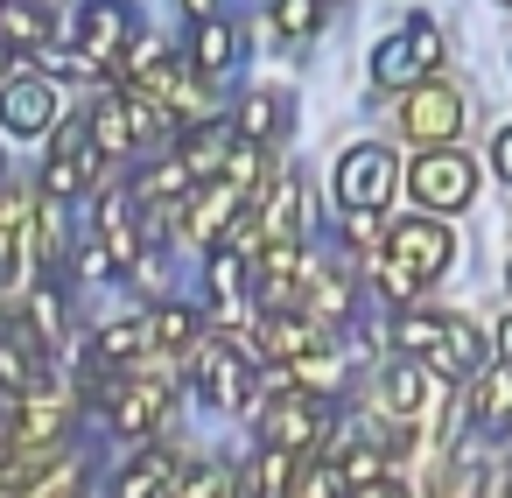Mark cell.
<instances>
[{"label":"cell","mask_w":512,"mask_h":498,"mask_svg":"<svg viewBox=\"0 0 512 498\" xmlns=\"http://www.w3.org/2000/svg\"><path fill=\"white\" fill-rule=\"evenodd\" d=\"M267 15H274V29H281L288 43H309V36L323 29V0H274Z\"/></svg>","instance_id":"obj_25"},{"label":"cell","mask_w":512,"mask_h":498,"mask_svg":"<svg viewBox=\"0 0 512 498\" xmlns=\"http://www.w3.org/2000/svg\"><path fill=\"white\" fill-rule=\"evenodd\" d=\"M99 176H106V148H99L92 120H64V127H57V148H50V162H43V190L64 204V197L92 190Z\"/></svg>","instance_id":"obj_4"},{"label":"cell","mask_w":512,"mask_h":498,"mask_svg":"<svg viewBox=\"0 0 512 498\" xmlns=\"http://www.w3.org/2000/svg\"><path fill=\"white\" fill-rule=\"evenodd\" d=\"M260 169H267V155H260V141H246V148H232V169H225V176H232L239 190H253Z\"/></svg>","instance_id":"obj_33"},{"label":"cell","mask_w":512,"mask_h":498,"mask_svg":"<svg viewBox=\"0 0 512 498\" xmlns=\"http://www.w3.org/2000/svg\"><path fill=\"white\" fill-rule=\"evenodd\" d=\"M281 113H288L281 99H267V92H253V99L239 106V127H246V141H267V134H281V127H288Z\"/></svg>","instance_id":"obj_29"},{"label":"cell","mask_w":512,"mask_h":498,"mask_svg":"<svg viewBox=\"0 0 512 498\" xmlns=\"http://www.w3.org/2000/svg\"><path fill=\"white\" fill-rule=\"evenodd\" d=\"M470 421L484 435H505L512 428V365H484L477 386H470Z\"/></svg>","instance_id":"obj_19"},{"label":"cell","mask_w":512,"mask_h":498,"mask_svg":"<svg viewBox=\"0 0 512 498\" xmlns=\"http://www.w3.org/2000/svg\"><path fill=\"white\" fill-rule=\"evenodd\" d=\"M442 323H449V316H435V309H400V316H393V344H400L407 358H428V351L442 344Z\"/></svg>","instance_id":"obj_23"},{"label":"cell","mask_w":512,"mask_h":498,"mask_svg":"<svg viewBox=\"0 0 512 498\" xmlns=\"http://www.w3.org/2000/svg\"><path fill=\"white\" fill-rule=\"evenodd\" d=\"M344 239L365 253V246H379V225H372V211H351V225H344Z\"/></svg>","instance_id":"obj_34"},{"label":"cell","mask_w":512,"mask_h":498,"mask_svg":"<svg viewBox=\"0 0 512 498\" xmlns=\"http://www.w3.org/2000/svg\"><path fill=\"white\" fill-rule=\"evenodd\" d=\"M498 351H505V365H512V316L498 323Z\"/></svg>","instance_id":"obj_37"},{"label":"cell","mask_w":512,"mask_h":498,"mask_svg":"<svg viewBox=\"0 0 512 498\" xmlns=\"http://www.w3.org/2000/svg\"><path fill=\"white\" fill-rule=\"evenodd\" d=\"M351 498H407V491H400V484H393V477H379V484H358V491H351Z\"/></svg>","instance_id":"obj_36"},{"label":"cell","mask_w":512,"mask_h":498,"mask_svg":"<svg viewBox=\"0 0 512 498\" xmlns=\"http://www.w3.org/2000/svg\"><path fill=\"white\" fill-rule=\"evenodd\" d=\"M407 190H414L421 211H463L477 197V169L456 148H421V162L407 169Z\"/></svg>","instance_id":"obj_5"},{"label":"cell","mask_w":512,"mask_h":498,"mask_svg":"<svg viewBox=\"0 0 512 498\" xmlns=\"http://www.w3.org/2000/svg\"><path fill=\"white\" fill-rule=\"evenodd\" d=\"M127 43H134V8H120V0H99V8H85L78 50H85L92 64H127Z\"/></svg>","instance_id":"obj_10"},{"label":"cell","mask_w":512,"mask_h":498,"mask_svg":"<svg viewBox=\"0 0 512 498\" xmlns=\"http://www.w3.org/2000/svg\"><path fill=\"white\" fill-rule=\"evenodd\" d=\"M0 43L22 57L50 50V0H0Z\"/></svg>","instance_id":"obj_20"},{"label":"cell","mask_w":512,"mask_h":498,"mask_svg":"<svg viewBox=\"0 0 512 498\" xmlns=\"http://www.w3.org/2000/svg\"><path fill=\"white\" fill-rule=\"evenodd\" d=\"M428 365H435L442 379H463V372H484V330H477L470 316H449V323H442V344L428 351Z\"/></svg>","instance_id":"obj_17"},{"label":"cell","mask_w":512,"mask_h":498,"mask_svg":"<svg viewBox=\"0 0 512 498\" xmlns=\"http://www.w3.org/2000/svg\"><path fill=\"white\" fill-rule=\"evenodd\" d=\"M92 134H99V148L106 155H134V148H148V141H162L169 134V106H155L148 92H134V85H120V92H99L92 99Z\"/></svg>","instance_id":"obj_1"},{"label":"cell","mask_w":512,"mask_h":498,"mask_svg":"<svg viewBox=\"0 0 512 498\" xmlns=\"http://www.w3.org/2000/svg\"><path fill=\"white\" fill-rule=\"evenodd\" d=\"M316 442H323V407H316V393L288 386V393L260 414V449H295V456H309Z\"/></svg>","instance_id":"obj_7"},{"label":"cell","mask_w":512,"mask_h":498,"mask_svg":"<svg viewBox=\"0 0 512 498\" xmlns=\"http://www.w3.org/2000/svg\"><path fill=\"white\" fill-rule=\"evenodd\" d=\"M190 64H197L204 78H225V71L239 64V29H232L225 15H204L197 36H190Z\"/></svg>","instance_id":"obj_21"},{"label":"cell","mask_w":512,"mask_h":498,"mask_svg":"<svg viewBox=\"0 0 512 498\" xmlns=\"http://www.w3.org/2000/svg\"><path fill=\"white\" fill-rule=\"evenodd\" d=\"M505 288H512V260H505Z\"/></svg>","instance_id":"obj_39"},{"label":"cell","mask_w":512,"mask_h":498,"mask_svg":"<svg viewBox=\"0 0 512 498\" xmlns=\"http://www.w3.org/2000/svg\"><path fill=\"white\" fill-rule=\"evenodd\" d=\"M29 330H36L43 344H57V330H64V302H57V295H29Z\"/></svg>","instance_id":"obj_32"},{"label":"cell","mask_w":512,"mask_h":498,"mask_svg":"<svg viewBox=\"0 0 512 498\" xmlns=\"http://www.w3.org/2000/svg\"><path fill=\"white\" fill-rule=\"evenodd\" d=\"M0 120H8V134H50L57 127V85L50 78H15L0 92Z\"/></svg>","instance_id":"obj_11"},{"label":"cell","mask_w":512,"mask_h":498,"mask_svg":"<svg viewBox=\"0 0 512 498\" xmlns=\"http://www.w3.org/2000/svg\"><path fill=\"white\" fill-rule=\"evenodd\" d=\"M0 50H8V43H0Z\"/></svg>","instance_id":"obj_40"},{"label":"cell","mask_w":512,"mask_h":498,"mask_svg":"<svg viewBox=\"0 0 512 498\" xmlns=\"http://www.w3.org/2000/svg\"><path fill=\"white\" fill-rule=\"evenodd\" d=\"M22 498H85V463H78V456H57Z\"/></svg>","instance_id":"obj_27"},{"label":"cell","mask_w":512,"mask_h":498,"mask_svg":"<svg viewBox=\"0 0 512 498\" xmlns=\"http://www.w3.org/2000/svg\"><path fill=\"white\" fill-rule=\"evenodd\" d=\"M148 344H155V330H148V323H106V330L92 337V351H99L113 372H127L134 358H148Z\"/></svg>","instance_id":"obj_22"},{"label":"cell","mask_w":512,"mask_h":498,"mask_svg":"<svg viewBox=\"0 0 512 498\" xmlns=\"http://www.w3.org/2000/svg\"><path fill=\"white\" fill-rule=\"evenodd\" d=\"M400 127H407L421 148H449V141L463 134V92H456V85H442V78L414 85V92H407V106H400Z\"/></svg>","instance_id":"obj_6"},{"label":"cell","mask_w":512,"mask_h":498,"mask_svg":"<svg viewBox=\"0 0 512 498\" xmlns=\"http://www.w3.org/2000/svg\"><path fill=\"white\" fill-rule=\"evenodd\" d=\"M71 428V400L57 393V386H36V393H22L15 400V414H8V442L15 449H57V435Z\"/></svg>","instance_id":"obj_8"},{"label":"cell","mask_w":512,"mask_h":498,"mask_svg":"<svg viewBox=\"0 0 512 498\" xmlns=\"http://www.w3.org/2000/svg\"><path fill=\"white\" fill-rule=\"evenodd\" d=\"M400 162H393V148L386 141H358V148H344V162H337V204L344 211H386L393 204V190H400Z\"/></svg>","instance_id":"obj_3"},{"label":"cell","mask_w":512,"mask_h":498,"mask_svg":"<svg viewBox=\"0 0 512 498\" xmlns=\"http://www.w3.org/2000/svg\"><path fill=\"white\" fill-rule=\"evenodd\" d=\"M386 463H393V456H386L379 442H358V449H351V456H344L337 470H344V484L358 491V484H379V477H386Z\"/></svg>","instance_id":"obj_31"},{"label":"cell","mask_w":512,"mask_h":498,"mask_svg":"<svg viewBox=\"0 0 512 498\" xmlns=\"http://www.w3.org/2000/svg\"><path fill=\"white\" fill-rule=\"evenodd\" d=\"M435 71H442V29H435L428 15L400 22V29L372 50V78H379L386 92H414V85H428Z\"/></svg>","instance_id":"obj_2"},{"label":"cell","mask_w":512,"mask_h":498,"mask_svg":"<svg viewBox=\"0 0 512 498\" xmlns=\"http://www.w3.org/2000/svg\"><path fill=\"white\" fill-rule=\"evenodd\" d=\"M183 8H190V15L204 22V15H218V0H183Z\"/></svg>","instance_id":"obj_38"},{"label":"cell","mask_w":512,"mask_h":498,"mask_svg":"<svg viewBox=\"0 0 512 498\" xmlns=\"http://www.w3.org/2000/svg\"><path fill=\"white\" fill-rule=\"evenodd\" d=\"M239 197H246V190H239L232 176H225V183H197V197H190V211H183V232H197V239L218 246V239L232 232V218H239Z\"/></svg>","instance_id":"obj_14"},{"label":"cell","mask_w":512,"mask_h":498,"mask_svg":"<svg viewBox=\"0 0 512 498\" xmlns=\"http://www.w3.org/2000/svg\"><path fill=\"white\" fill-rule=\"evenodd\" d=\"M288 498H351V484H344V470H330L323 456H302V470H295V491Z\"/></svg>","instance_id":"obj_26"},{"label":"cell","mask_w":512,"mask_h":498,"mask_svg":"<svg viewBox=\"0 0 512 498\" xmlns=\"http://www.w3.org/2000/svg\"><path fill=\"white\" fill-rule=\"evenodd\" d=\"M491 162H498V176L512 183V127H498V134H491Z\"/></svg>","instance_id":"obj_35"},{"label":"cell","mask_w":512,"mask_h":498,"mask_svg":"<svg viewBox=\"0 0 512 498\" xmlns=\"http://www.w3.org/2000/svg\"><path fill=\"white\" fill-rule=\"evenodd\" d=\"M302 351H316V323L295 316V309H267V323H260V358H267V365H295Z\"/></svg>","instance_id":"obj_18"},{"label":"cell","mask_w":512,"mask_h":498,"mask_svg":"<svg viewBox=\"0 0 512 498\" xmlns=\"http://www.w3.org/2000/svg\"><path fill=\"white\" fill-rule=\"evenodd\" d=\"M386 253H393L400 267H414L421 281H435V274L456 260V232H442L435 218H407V225L386 232Z\"/></svg>","instance_id":"obj_9"},{"label":"cell","mask_w":512,"mask_h":498,"mask_svg":"<svg viewBox=\"0 0 512 498\" xmlns=\"http://www.w3.org/2000/svg\"><path fill=\"white\" fill-rule=\"evenodd\" d=\"M379 295H386L393 309H414V295H421V274H414V267H400V260L386 253V260H379Z\"/></svg>","instance_id":"obj_30"},{"label":"cell","mask_w":512,"mask_h":498,"mask_svg":"<svg viewBox=\"0 0 512 498\" xmlns=\"http://www.w3.org/2000/svg\"><path fill=\"white\" fill-rule=\"evenodd\" d=\"M428 400H435V365H428V358H421V365H414V358H393V365L379 372V407H386V414L421 421Z\"/></svg>","instance_id":"obj_12"},{"label":"cell","mask_w":512,"mask_h":498,"mask_svg":"<svg viewBox=\"0 0 512 498\" xmlns=\"http://www.w3.org/2000/svg\"><path fill=\"white\" fill-rule=\"evenodd\" d=\"M183 456H169V449H141L120 477H113V498H176V484H183Z\"/></svg>","instance_id":"obj_13"},{"label":"cell","mask_w":512,"mask_h":498,"mask_svg":"<svg viewBox=\"0 0 512 498\" xmlns=\"http://www.w3.org/2000/svg\"><path fill=\"white\" fill-rule=\"evenodd\" d=\"M232 148H239V141H232V127L197 120V127L183 134V148H176V155H183V169H190L197 183H218V169H232Z\"/></svg>","instance_id":"obj_15"},{"label":"cell","mask_w":512,"mask_h":498,"mask_svg":"<svg viewBox=\"0 0 512 498\" xmlns=\"http://www.w3.org/2000/svg\"><path fill=\"white\" fill-rule=\"evenodd\" d=\"M302 204H309L302 176H274V197L260 204V232H267V246H302Z\"/></svg>","instance_id":"obj_16"},{"label":"cell","mask_w":512,"mask_h":498,"mask_svg":"<svg viewBox=\"0 0 512 498\" xmlns=\"http://www.w3.org/2000/svg\"><path fill=\"white\" fill-rule=\"evenodd\" d=\"M148 330H155V351H197V309H183V302H162L148 316Z\"/></svg>","instance_id":"obj_24"},{"label":"cell","mask_w":512,"mask_h":498,"mask_svg":"<svg viewBox=\"0 0 512 498\" xmlns=\"http://www.w3.org/2000/svg\"><path fill=\"white\" fill-rule=\"evenodd\" d=\"M288 372H295V386H302V393H330V386L344 379V358H337V351H302Z\"/></svg>","instance_id":"obj_28"}]
</instances>
